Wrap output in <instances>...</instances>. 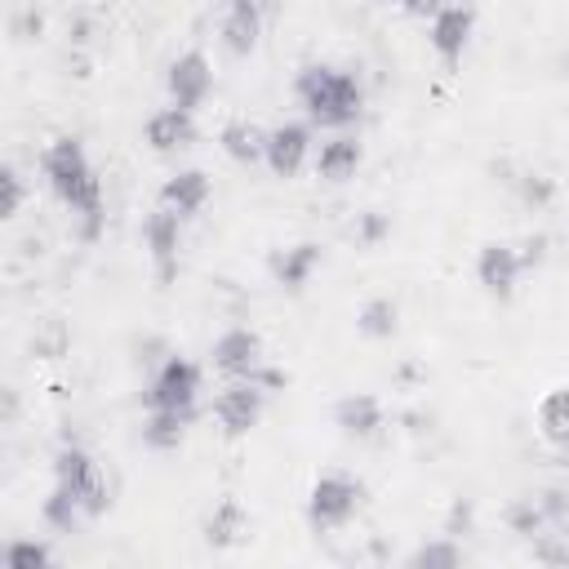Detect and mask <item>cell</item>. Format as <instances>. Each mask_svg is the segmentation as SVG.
Masks as SVG:
<instances>
[{
  "label": "cell",
  "instance_id": "cell-1",
  "mask_svg": "<svg viewBox=\"0 0 569 569\" xmlns=\"http://www.w3.org/2000/svg\"><path fill=\"white\" fill-rule=\"evenodd\" d=\"M40 169H44L49 191H53L71 213H80V236H84V240H98V231H102V182H98V173H93V164H89L84 142L71 138V133L53 138V142L44 147V156H40Z\"/></svg>",
  "mask_w": 569,
  "mask_h": 569
},
{
  "label": "cell",
  "instance_id": "cell-2",
  "mask_svg": "<svg viewBox=\"0 0 569 569\" xmlns=\"http://www.w3.org/2000/svg\"><path fill=\"white\" fill-rule=\"evenodd\" d=\"M293 93H298L307 120L311 124H325V129H347L365 111L360 80L351 71H342V67H329V62H307L293 76Z\"/></svg>",
  "mask_w": 569,
  "mask_h": 569
},
{
  "label": "cell",
  "instance_id": "cell-3",
  "mask_svg": "<svg viewBox=\"0 0 569 569\" xmlns=\"http://www.w3.org/2000/svg\"><path fill=\"white\" fill-rule=\"evenodd\" d=\"M360 498H365L360 480H351V476H342V471L316 476V485H311V493H307V520H311V529H320V533L342 529V525L360 511Z\"/></svg>",
  "mask_w": 569,
  "mask_h": 569
},
{
  "label": "cell",
  "instance_id": "cell-4",
  "mask_svg": "<svg viewBox=\"0 0 569 569\" xmlns=\"http://www.w3.org/2000/svg\"><path fill=\"white\" fill-rule=\"evenodd\" d=\"M53 485H62V489H71L76 498H80V507H84V516H102L107 511V480H102V471H98V462L80 449V445H62L58 453H53Z\"/></svg>",
  "mask_w": 569,
  "mask_h": 569
},
{
  "label": "cell",
  "instance_id": "cell-5",
  "mask_svg": "<svg viewBox=\"0 0 569 569\" xmlns=\"http://www.w3.org/2000/svg\"><path fill=\"white\" fill-rule=\"evenodd\" d=\"M147 409H196L200 400V365L187 356H164L151 373V387L142 391Z\"/></svg>",
  "mask_w": 569,
  "mask_h": 569
},
{
  "label": "cell",
  "instance_id": "cell-6",
  "mask_svg": "<svg viewBox=\"0 0 569 569\" xmlns=\"http://www.w3.org/2000/svg\"><path fill=\"white\" fill-rule=\"evenodd\" d=\"M267 387H258L253 378H227V387L213 396V418L222 427V436H249L267 409Z\"/></svg>",
  "mask_w": 569,
  "mask_h": 569
},
{
  "label": "cell",
  "instance_id": "cell-7",
  "mask_svg": "<svg viewBox=\"0 0 569 569\" xmlns=\"http://www.w3.org/2000/svg\"><path fill=\"white\" fill-rule=\"evenodd\" d=\"M471 31H476V9L471 4H453V0L427 22V40H431V49H436V58L445 67L462 62V53L471 44Z\"/></svg>",
  "mask_w": 569,
  "mask_h": 569
},
{
  "label": "cell",
  "instance_id": "cell-8",
  "mask_svg": "<svg viewBox=\"0 0 569 569\" xmlns=\"http://www.w3.org/2000/svg\"><path fill=\"white\" fill-rule=\"evenodd\" d=\"M164 84H169V102H173V107L200 111L204 98H209V89H213V67H209V58H204L200 49H187V53H178V58L169 62Z\"/></svg>",
  "mask_w": 569,
  "mask_h": 569
},
{
  "label": "cell",
  "instance_id": "cell-9",
  "mask_svg": "<svg viewBox=\"0 0 569 569\" xmlns=\"http://www.w3.org/2000/svg\"><path fill=\"white\" fill-rule=\"evenodd\" d=\"M213 356V369L227 373V378H253V369L262 365V338L249 329V325H231L213 338L209 347Z\"/></svg>",
  "mask_w": 569,
  "mask_h": 569
},
{
  "label": "cell",
  "instance_id": "cell-10",
  "mask_svg": "<svg viewBox=\"0 0 569 569\" xmlns=\"http://www.w3.org/2000/svg\"><path fill=\"white\" fill-rule=\"evenodd\" d=\"M142 240H147V253H151V262H156V276L169 284V280L178 276V240H182V218H178L169 204L151 209V213H147V222H142Z\"/></svg>",
  "mask_w": 569,
  "mask_h": 569
},
{
  "label": "cell",
  "instance_id": "cell-11",
  "mask_svg": "<svg viewBox=\"0 0 569 569\" xmlns=\"http://www.w3.org/2000/svg\"><path fill=\"white\" fill-rule=\"evenodd\" d=\"M307 156H311V129H307V124L284 120V124L267 129V151H262V160H267V169H271L276 178H293V173L307 164Z\"/></svg>",
  "mask_w": 569,
  "mask_h": 569
},
{
  "label": "cell",
  "instance_id": "cell-12",
  "mask_svg": "<svg viewBox=\"0 0 569 569\" xmlns=\"http://www.w3.org/2000/svg\"><path fill=\"white\" fill-rule=\"evenodd\" d=\"M520 271H525V258L502 240H493L476 253V280L489 298H511L520 284Z\"/></svg>",
  "mask_w": 569,
  "mask_h": 569
},
{
  "label": "cell",
  "instance_id": "cell-13",
  "mask_svg": "<svg viewBox=\"0 0 569 569\" xmlns=\"http://www.w3.org/2000/svg\"><path fill=\"white\" fill-rule=\"evenodd\" d=\"M147 142H151V151H160V156H173V151H187L191 142H196V111H187V107H160L151 120H147Z\"/></svg>",
  "mask_w": 569,
  "mask_h": 569
},
{
  "label": "cell",
  "instance_id": "cell-14",
  "mask_svg": "<svg viewBox=\"0 0 569 569\" xmlns=\"http://www.w3.org/2000/svg\"><path fill=\"white\" fill-rule=\"evenodd\" d=\"M262 40V0H231L222 13V44L236 58H249Z\"/></svg>",
  "mask_w": 569,
  "mask_h": 569
},
{
  "label": "cell",
  "instance_id": "cell-15",
  "mask_svg": "<svg viewBox=\"0 0 569 569\" xmlns=\"http://www.w3.org/2000/svg\"><path fill=\"white\" fill-rule=\"evenodd\" d=\"M213 196V182L204 169H178L173 178H164L160 187V204H169L178 218H196Z\"/></svg>",
  "mask_w": 569,
  "mask_h": 569
},
{
  "label": "cell",
  "instance_id": "cell-16",
  "mask_svg": "<svg viewBox=\"0 0 569 569\" xmlns=\"http://www.w3.org/2000/svg\"><path fill=\"white\" fill-rule=\"evenodd\" d=\"M333 422L342 427V436H356V440H369L387 427V413H382V400L369 396V391H351L333 405Z\"/></svg>",
  "mask_w": 569,
  "mask_h": 569
},
{
  "label": "cell",
  "instance_id": "cell-17",
  "mask_svg": "<svg viewBox=\"0 0 569 569\" xmlns=\"http://www.w3.org/2000/svg\"><path fill=\"white\" fill-rule=\"evenodd\" d=\"M320 258H325V253H320L316 240H298V244H289V249H280V253L271 258V276H276L280 289L298 293V289H307V280L316 276Z\"/></svg>",
  "mask_w": 569,
  "mask_h": 569
},
{
  "label": "cell",
  "instance_id": "cell-18",
  "mask_svg": "<svg viewBox=\"0 0 569 569\" xmlns=\"http://www.w3.org/2000/svg\"><path fill=\"white\" fill-rule=\"evenodd\" d=\"M360 160H365V147L351 133H338V138L320 142V151H316V178L320 182H347V178H356Z\"/></svg>",
  "mask_w": 569,
  "mask_h": 569
},
{
  "label": "cell",
  "instance_id": "cell-19",
  "mask_svg": "<svg viewBox=\"0 0 569 569\" xmlns=\"http://www.w3.org/2000/svg\"><path fill=\"white\" fill-rule=\"evenodd\" d=\"M196 409H147V422H142V445L156 449V453H173L191 427Z\"/></svg>",
  "mask_w": 569,
  "mask_h": 569
},
{
  "label": "cell",
  "instance_id": "cell-20",
  "mask_svg": "<svg viewBox=\"0 0 569 569\" xmlns=\"http://www.w3.org/2000/svg\"><path fill=\"white\" fill-rule=\"evenodd\" d=\"M218 147H222L236 164H253V160H262V151H267V129H258L253 120H231V124H222Z\"/></svg>",
  "mask_w": 569,
  "mask_h": 569
},
{
  "label": "cell",
  "instance_id": "cell-21",
  "mask_svg": "<svg viewBox=\"0 0 569 569\" xmlns=\"http://www.w3.org/2000/svg\"><path fill=\"white\" fill-rule=\"evenodd\" d=\"M244 533V507H240V498H218L213 502V511H209V520H204V538L213 542V547H231L236 538Z\"/></svg>",
  "mask_w": 569,
  "mask_h": 569
},
{
  "label": "cell",
  "instance_id": "cell-22",
  "mask_svg": "<svg viewBox=\"0 0 569 569\" xmlns=\"http://www.w3.org/2000/svg\"><path fill=\"white\" fill-rule=\"evenodd\" d=\"M396 320H400V307H396L387 293H378V298H369V302L360 307L356 329H360L365 338H391V333H396Z\"/></svg>",
  "mask_w": 569,
  "mask_h": 569
},
{
  "label": "cell",
  "instance_id": "cell-23",
  "mask_svg": "<svg viewBox=\"0 0 569 569\" xmlns=\"http://www.w3.org/2000/svg\"><path fill=\"white\" fill-rule=\"evenodd\" d=\"M538 422H542V436H547V440H560V445L569 440V382L542 396Z\"/></svg>",
  "mask_w": 569,
  "mask_h": 569
},
{
  "label": "cell",
  "instance_id": "cell-24",
  "mask_svg": "<svg viewBox=\"0 0 569 569\" xmlns=\"http://www.w3.org/2000/svg\"><path fill=\"white\" fill-rule=\"evenodd\" d=\"M40 516H44V525H53V529H62V533H71V529L80 525V516H84V507H80V498H76L71 489H62V485H53V489H49V498H44V507H40Z\"/></svg>",
  "mask_w": 569,
  "mask_h": 569
},
{
  "label": "cell",
  "instance_id": "cell-25",
  "mask_svg": "<svg viewBox=\"0 0 569 569\" xmlns=\"http://www.w3.org/2000/svg\"><path fill=\"white\" fill-rule=\"evenodd\" d=\"M462 560V547L453 538H440V542H427L409 556V565H427V569H453Z\"/></svg>",
  "mask_w": 569,
  "mask_h": 569
},
{
  "label": "cell",
  "instance_id": "cell-26",
  "mask_svg": "<svg viewBox=\"0 0 569 569\" xmlns=\"http://www.w3.org/2000/svg\"><path fill=\"white\" fill-rule=\"evenodd\" d=\"M49 560H53V551L44 542H31V538H13L4 547V565H13V569H36V565H49Z\"/></svg>",
  "mask_w": 569,
  "mask_h": 569
},
{
  "label": "cell",
  "instance_id": "cell-27",
  "mask_svg": "<svg viewBox=\"0 0 569 569\" xmlns=\"http://www.w3.org/2000/svg\"><path fill=\"white\" fill-rule=\"evenodd\" d=\"M507 520H511L516 533H538L542 520H547V511H542V502H516V507L507 511Z\"/></svg>",
  "mask_w": 569,
  "mask_h": 569
},
{
  "label": "cell",
  "instance_id": "cell-28",
  "mask_svg": "<svg viewBox=\"0 0 569 569\" xmlns=\"http://www.w3.org/2000/svg\"><path fill=\"white\" fill-rule=\"evenodd\" d=\"M0 187H4V218H13L18 209H22V178H18V169H4L0 173Z\"/></svg>",
  "mask_w": 569,
  "mask_h": 569
},
{
  "label": "cell",
  "instance_id": "cell-29",
  "mask_svg": "<svg viewBox=\"0 0 569 569\" xmlns=\"http://www.w3.org/2000/svg\"><path fill=\"white\" fill-rule=\"evenodd\" d=\"M387 231H391V222H387L382 213H365V218H360V227H356L360 244H378V240H382Z\"/></svg>",
  "mask_w": 569,
  "mask_h": 569
},
{
  "label": "cell",
  "instance_id": "cell-30",
  "mask_svg": "<svg viewBox=\"0 0 569 569\" xmlns=\"http://www.w3.org/2000/svg\"><path fill=\"white\" fill-rule=\"evenodd\" d=\"M445 4H449V0H396V9H400V13L422 18V22H431V18H436Z\"/></svg>",
  "mask_w": 569,
  "mask_h": 569
},
{
  "label": "cell",
  "instance_id": "cell-31",
  "mask_svg": "<svg viewBox=\"0 0 569 569\" xmlns=\"http://www.w3.org/2000/svg\"><path fill=\"white\" fill-rule=\"evenodd\" d=\"M525 200H538V204H542V200H551V187L529 173V178H525Z\"/></svg>",
  "mask_w": 569,
  "mask_h": 569
},
{
  "label": "cell",
  "instance_id": "cell-32",
  "mask_svg": "<svg viewBox=\"0 0 569 569\" xmlns=\"http://www.w3.org/2000/svg\"><path fill=\"white\" fill-rule=\"evenodd\" d=\"M222 4H231V0H222Z\"/></svg>",
  "mask_w": 569,
  "mask_h": 569
}]
</instances>
